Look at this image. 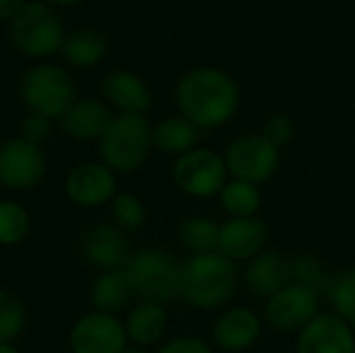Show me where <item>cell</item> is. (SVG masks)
<instances>
[{
	"label": "cell",
	"mask_w": 355,
	"mask_h": 353,
	"mask_svg": "<svg viewBox=\"0 0 355 353\" xmlns=\"http://www.w3.org/2000/svg\"><path fill=\"white\" fill-rule=\"evenodd\" d=\"M175 104L181 117L200 131H214L233 121L241 106V87L233 75L216 67L187 71L175 87Z\"/></svg>",
	"instance_id": "1"
},
{
	"label": "cell",
	"mask_w": 355,
	"mask_h": 353,
	"mask_svg": "<svg viewBox=\"0 0 355 353\" xmlns=\"http://www.w3.org/2000/svg\"><path fill=\"white\" fill-rule=\"evenodd\" d=\"M241 289V268L220 252L189 256L181 262L179 300L200 312H220Z\"/></svg>",
	"instance_id": "2"
},
{
	"label": "cell",
	"mask_w": 355,
	"mask_h": 353,
	"mask_svg": "<svg viewBox=\"0 0 355 353\" xmlns=\"http://www.w3.org/2000/svg\"><path fill=\"white\" fill-rule=\"evenodd\" d=\"M154 150V127L146 114H114L98 139L100 162L114 175L139 171Z\"/></svg>",
	"instance_id": "3"
},
{
	"label": "cell",
	"mask_w": 355,
	"mask_h": 353,
	"mask_svg": "<svg viewBox=\"0 0 355 353\" xmlns=\"http://www.w3.org/2000/svg\"><path fill=\"white\" fill-rule=\"evenodd\" d=\"M10 44L29 58H46L60 52L64 42V25L60 15L44 0L25 2L8 21Z\"/></svg>",
	"instance_id": "4"
},
{
	"label": "cell",
	"mask_w": 355,
	"mask_h": 353,
	"mask_svg": "<svg viewBox=\"0 0 355 353\" xmlns=\"http://www.w3.org/2000/svg\"><path fill=\"white\" fill-rule=\"evenodd\" d=\"M181 262L166 250H137L127 264L137 300L154 304H171L181 293Z\"/></svg>",
	"instance_id": "5"
},
{
	"label": "cell",
	"mask_w": 355,
	"mask_h": 353,
	"mask_svg": "<svg viewBox=\"0 0 355 353\" xmlns=\"http://www.w3.org/2000/svg\"><path fill=\"white\" fill-rule=\"evenodd\" d=\"M21 100L29 112L50 121L60 119L77 100V87L69 71L56 64H35L21 77Z\"/></svg>",
	"instance_id": "6"
},
{
	"label": "cell",
	"mask_w": 355,
	"mask_h": 353,
	"mask_svg": "<svg viewBox=\"0 0 355 353\" xmlns=\"http://www.w3.org/2000/svg\"><path fill=\"white\" fill-rule=\"evenodd\" d=\"M171 175L177 189L196 200L216 198L229 181L225 156L212 148L202 146L175 158Z\"/></svg>",
	"instance_id": "7"
},
{
	"label": "cell",
	"mask_w": 355,
	"mask_h": 353,
	"mask_svg": "<svg viewBox=\"0 0 355 353\" xmlns=\"http://www.w3.org/2000/svg\"><path fill=\"white\" fill-rule=\"evenodd\" d=\"M231 179H241L254 185L270 181L281 166V150L260 133H241L229 141L223 152Z\"/></svg>",
	"instance_id": "8"
},
{
	"label": "cell",
	"mask_w": 355,
	"mask_h": 353,
	"mask_svg": "<svg viewBox=\"0 0 355 353\" xmlns=\"http://www.w3.org/2000/svg\"><path fill=\"white\" fill-rule=\"evenodd\" d=\"M320 312H322V293L297 283H289L264 302L262 320L275 333L297 335Z\"/></svg>",
	"instance_id": "9"
},
{
	"label": "cell",
	"mask_w": 355,
	"mask_h": 353,
	"mask_svg": "<svg viewBox=\"0 0 355 353\" xmlns=\"http://www.w3.org/2000/svg\"><path fill=\"white\" fill-rule=\"evenodd\" d=\"M48 171V160L42 146L27 139L8 137L0 141V187L8 191L35 189Z\"/></svg>",
	"instance_id": "10"
},
{
	"label": "cell",
	"mask_w": 355,
	"mask_h": 353,
	"mask_svg": "<svg viewBox=\"0 0 355 353\" xmlns=\"http://www.w3.org/2000/svg\"><path fill=\"white\" fill-rule=\"evenodd\" d=\"M127 345L123 320L96 310L79 316L69 331L71 353H121Z\"/></svg>",
	"instance_id": "11"
},
{
	"label": "cell",
	"mask_w": 355,
	"mask_h": 353,
	"mask_svg": "<svg viewBox=\"0 0 355 353\" xmlns=\"http://www.w3.org/2000/svg\"><path fill=\"white\" fill-rule=\"evenodd\" d=\"M264 331V320L258 312L245 306H229L220 310L210 329V343L225 353H243L252 350Z\"/></svg>",
	"instance_id": "12"
},
{
	"label": "cell",
	"mask_w": 355,
	"mask_h": 353,
	"mask_svg": "<svg viewBox=\"0 0 355 353\" xmlns=\"http://www.w3.org/2000/svg\"><path fill=\"white\" fill-rule=\"evenodd\" d=\"M67 198L79 208H100L119 193L116 175L100 160L75 164L64 179Z\"/></svg>",
	"instance_id": "13"
},
{
	"label": "cell",
	"mask_w": 355,
	"mask_h": 353,
	"mask_svg": "<svg viewBox=\"0 0 355 353\" xmlns=\"http://www.w3.org/2000/svg\"><path fill=\"white\" fill-rule=\"evenodd\" d=\"M81 254L89 266L102 273V270L127 268L135 250L125 231H121L112 223H102L89 227L83 233Z\"/></svg>",
	"instance_id": "14"
},
{
	"label": "cell",
	"mask_w": 355,
	"mask_h": 353,
	"mask_svg": "<svg viewBox=\"0 0 355 353\" xmlns=\"http://www.w3.org/2000/svg\"><path fill=\"white\" fill-rule=\"evenodd\" d=\"M270 243V227L260 216L227 218L218 229V250L225 258L245 264Z\"/></svg>",
	"instance_id": "15"
},
{
	"label": "cell",
	"mask_w": 355,
	"mask_h": 353,
	"mask_svg": "<svg viewBox=\"0 0 355 353\" xmlns=\"http://www.w3.org/2000/svg\"><path fill=\"white\" fill-rule=\"evenodd\" d=\"M295 353H355V327L335 312H320L295 335Z\"/></svg>",
	"instance_id": "16"
},
{
	"label": "cell",
	"mask_w": 355,
	"mask_h": 353,
	"mask_svg": "<svg viewBox=\"0 0 355 353\" xmlns=\"http://www.w3.org/2000/svg\"><path fill=\"white\" fill-rule=\"evenodd\" d=\"M289 283V258L272 248H266L264 252L248 260L241 268V287H245L252 298L264 302Z\"/></svg>",
	"instance_id": "17"
},
{
	"label": "cell",
	"mask_w": 355,
	"mask_h": 353,
	"mask_svg": "<svg viewBox=\"0 0 355 353\" xmlns=\"http://www.w3.org/2000/svg\"><path fill=\"white\" fill-rule=\"evenodd\" d=\"M102 92L119 114H146L152 108V89L133 71H110L102 81Z\"/></svg>",
	"instance_id": "18"
},
{
	"label": "cell",
	"mask_w": 355,
	"mask_h": 353,
	"mask_svg": "<svg viewBox=\"0 0 355 353\" xmlns=\"http://www.w3.org/2000/svg\"><path fill=\"white\" fill-rule=\"evenodd\" d=\"M112 117L114 114L108 104L96 98H77L58 123L62 133L75 141H98Z\"/></svg>",
	"instance_id": "19"
},
{
	"label": "cell",
	"mask_w": 355,
	"mask_h": 353,
	"mask_svg": "<svg viewBox=\"0 0 355 353\" xmlns=\"http://www.w3.org/2000/svg\"><path fill=\"white\" fill-rule=\"evenodd\" d=\"M123 327H125L129 343L152 350V347L164 343V337H166V331H168L166 306L137 300L125 312Z\"/></svg>",
	"instance_id": "20"
},
{
	"label": "cell",
	"mask_w": 355,
	"mask_h": 353,
	"mask_svg": "<svg viewBox=\"0 0 355 353\" xmlns=\"http://www.w3.org/2000/svg\"><path fill=\"white\" fill-rule=\"evenodd\" d=\"M135 300L137 295L127 268L102 270L89 287L92 308L102 314L119 316L121 312H127Z\"/></svg>",
	"instance_id": "21"
},
{
	"label": "cell",
	"mask_w": 355,
	"mask_h": 353,
	"mask_svg": "<svg viewBox=\"0 0 355 353\" xmlns=\"http://www.w3.org/2000/svg\"><path fill=\"white\" fill-rule=\"evenodd\" d=\"M202 131L181 114L164 117L154 125V148L166 156H183L200 146Z\"/></svg>",
	"instance_id": "22"
},
{
	"label": "cell",
	"mask_w": 355,
	"mask_h": 353,
	"mask_svg": "<svg viewBox=\"0 0 355 353\" xmlns=\"http://www.w3.org/2000/svg\"><path fill=\"white\" fill-rule=\"evenodd\" d=\"M106 52H108V40L102 31L96 29H77L69 33L60 48L62 58L77 69L96 67L106 56Z\"/></svg>",
	"instance_id": "23"
},
{
	"label": "cell",
	"mask_w": 355,
	"mask_h": 353,
	"mask_svg": "<svg viewBox=\"0 0 355 353\" xmlns=\"http://www.w3.org/2000/svg\"><path fill=\"white\" fill-rule=\"evenodd\" d=\"M220 210L227 214V218H248V216H258L262 208V191L258 185L241 181V179H231L225 183L220 193L216 196Z\"/></svg>",
	"instance_id": "24"
},
{
	"label": "cell",
	"mask_w": 355,
	"mask_h": 353,
	"mask_svg": "<svg viewBox=\"0 0 355 353\" xmlns=\"http://www.w3.org/2000/svg\"><path fill=\"white\" fill-rule=\"evenodd\" d=\"M218 229L220 223L208 216H189L179 225L177 239L189 256L210 254L218 250Z\"/></svg>",
	"instance_id": "25"
},
{
	"label": "cell",
	"mask_w": 355,
	"mask_h": 353,
	"mask_svg": "<svg viewBox=\"0 0 355 353\" xmlns=\"http://www.w3.org/2000/svg\"><path fill=\"white\" fill-rule=\"evenodd\" d=\"M322 295L331 304V312L355 327V266L329 275Z\"/></svg>",
	"instance_id": "26"
},
{
	"label": "cell",
	"mask_w": 355,
	"mask_h": 353,
	"mask_svg": "<svg viewBox=\"0 0 355 353\" xmlns=\"http://www.w3.org/2000/svg\"><path fill=\"white\" fill-rule=\"evenodd\" d=\"M31 231V216L25 206L15 200L0 202V246L12 248L27 239Z\"/></svg>",
	"instance_id": "27"
},
{
	"label": "cell",
	"mask_w": 355,
	"mask_h": 353,
	"mask_svg": "<svg viewBox=\"0 0 355 353\" xmlns=\"http://www.w3.org/2000/svg\"><path fill=\"white\" fill-rule=\"evenodd\" d=\"M108 206H110V218H112L110 223L119 227L121 231H125L127 235L139 231L148 221V210L141 198H137L135 193L119 191Z\"/></svg>",
	"instance_id": "28"
},
{
	"label": "cell",
	"mask_w": 355,
	"mask_h": 353,
	"mask_svg": "<svg viewBox=\"0 0 355 353\" xmlns=\"http://www.w3.org/2000/svg\"><path fill=\"white\" fill-rule=\"evenodd\" d=\"M289 273H291V283L310 287L318 293L324 291V285L329 281V273L322 258L312 252H302L297 256H291Z\"/></svg>",
	"instance_id": "29"
},
{
	"label": "cell",
	"mask_w": 355,
	"mask_h": 353,
	"mask_svg": "<svg viewBox=\"0 0 355 353\" xmlns=\"http://www.w3.org/2000/svg\"><path fill=\"white\" fill-rule=\"evenodd\" d=\"M27 327V310L23 302L6 291L0 289V343H15Z\"/></svg>",
	"instance_id": "30"
},
{
	"label": "cell",
	"mask_w": 355,
	"mask_h": 353,
	"mask_svg": "<svg viewBox=\"0 0 355 353\" xmlns=\"http://www.w3.org/2000/svg\"><path fill=\"white\" fill-rule=\"evenodd\" d=\"M260 135L264 139H268L275 148L283 150L285 146H289L293 141V135H295L293 119L285 112H275L264 121Z\"/></svg>",
	"instance_id": "31"
},
{
	"label": "cell",
	"mask_w": 355,
	"mask_h": 353,
	"mask_svg": "<svg viewBox=\"0 0 355 353\" xmlns=\"http://www.w3.org/2000/svg\"><path fill=\"white\" fill-rule=\"evenodd\" d=\"M154 353H214V347L210 341L196 337V335H181L173 337L158 345Z\"/></svg>",
	"instance_id": "32"
},
{
	"label": "cell",
	"mask_w": 355,
	"mask_h": 353,
	"mask_svg": "<svg viewBox=\"0 0 355 353\" xmlns=\"http://www.w3.org/2000/svg\"><path fill=\"white\" fill-rule=\"evenodd\" d=\"M50 133H52V121L42 114L29 112L21 125V137L35 146H42L50 137Z\"/></svg>",
	"instance_id": "33"
},
{
	"label": "cell",
	"mask_w": 355,
	"mask_h": 353,
	"mask_svg": "<svg viewBox=\"0 0 355 353\" xmlns=\"http://www.w3.org/2000/svg\"><path fill=\"white\" fill-rule=\"evenodd\" d=\"M23 4L25 0H0V21H10Z\"/></svg>",
	"instance_id": "34"
},
{
	"label": "cell",
	"mask_w": 355,
	"mask_h": 353,
	"mask_svg": "<svg viewBox=\"0 0 355 353\" xmlns=\"http://www.w3.org/2000/svg\"><path fill=\"white\" fill-rule=\"evenodd\" d=\"M121 353H152L148 347H139V345H133V343H129L125 350Z\"/></svg>",
	"instance_id": "35"
},
{
	"label": "cell",
	"mask_w": 355,
	"mask_h": 353,
	"mask_svg": "<svg viewBox=\"0 0 355 353\" xmlns=\"http://www.w3.org/2000/svg\"><path fill=\"white\" fill-rule=\"evenodd\" d=\"M48 4H56V6H71V4H79L81 0H44Z\"/></svg>",
	"instance_id": "36"
},
{
	"label": "cell",
	"mask_w": 355,
	"mask_h": 353,
	"mask_svg": "<svg viewBox=\"0 0 355 353\" xmlns=\"http://www.w3.org/2000/svg\"><path fill=\"white\" fill-rule=\"evenodd\" d=\"M0 353H21L15 343H0Z\"/></svg>",
	"instance_id": "37"
}]
</instances>
